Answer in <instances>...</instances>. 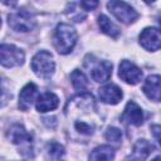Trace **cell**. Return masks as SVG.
Listing matches in <instances>:
<instances>
[{"mask_svg":"<svg viewBox=\"0 0 161 161\" xmlns=\"http://www.w3.org/2000/svg\"><path fill=\"white\" fill-rule=\"evenodd\" d=\"M65 116L72 121L74 131L80 136H92L96 131L97 116L96 103L89 93L80 92L68 101L65 106Z\"/></svg>","mask_w":161,"mask_h":161,"instance_id":"cell-1","label":"cell"},{"mask_svg":"<svg viewBox=\"0 0 161 161\" xmlns=\"http://www.w3.org/2000/svg\"><path fill=\"white\" fill-rule=\"evenodd\" d=\"M77 38V31L72 25L60 23L54 31V47L60 54H68L74 48Z\"/></svg>","mask_w":161,"mask_h":161,"instance_id":"cell-2","label":"cell"},{"mask_svg":"<svg viewBox=\"0 0 161 161\" xmlns=\"http://www.w3.org/2000/svg\"><path fill=\"white\" fill-rule=\"evenodd\" d=\"M8 24L15 31L28 33L36 26V18L30 10L21 8L8 15Z\"/></svg>","mask_w":161,"mask_h":161,"instance_id":"cell-3","label":"cell"},{"mask_svg":"<svg viewBox=\"0 0 161 161\" xmlns=\"http://www.w3.org/2000/svg\"><path fill=\"white\" fill-rule=\"evenodd\" d=\"M31 69L39 78L49 79L55 69V63L52 53L47 50H39L31 59Z\"/></svg>","mask_w":161,"mask_h":161,"instance_id":"cell-4","label":"cell"},{"mask_svg":"<svg viewBox=\"0 0 161 161\" xmlns=\"http://www.w3.org/2000/svg\"><path fill=\"white\" fill-rule=\"evenodd\" d=\"M107 9L116 19L125 24H131L138 18V13L123 0H109L107 3Z\"/></svg>","mask_w":161,"mask_h":161,"instance_id":"cell-5","label":"cell"},{"mask_svg":"<svg viewBox=\"0 0 161 161\" xmlns=\"http://www.w3.org/2000/svg\"><path fill=\"white\" fill-rule=\"evenodd\" d=\"M24 52L13 44H1L0 47V63L5 68L19 67L24 63Z\"/></svg>","mask_w":161,"mask_h":161,"instance_id":"cell-6","label":"cell"},{"mask_svg":"<svg viewBox=\"0 0 161 161\" xmlns=\"http://www.w3.org/2000/svg\"><path fill=\"white\" fill-rule=\"evenodd\" d=\"M86 67L89 68V73L93 80L98 83L107 82L112 74V64L108 60H86Z\"/></svg>","mask_w":161,"mask_h":161,"instance_id":"cell-7","label":"cell"},{"mask_svg":"<svg viewBox=\"0 0 161 161\" xmlns=\"http://www.w3.org/2000/svg\"><path fill=\"white\" fill-rule=\"evenodd\" d=\"M8 137L14 145H18V146L23 147L21 153H24L25 151H30L33 138H31V135L24 128V126L19 125V123L13 125L8 131Z\"/></svg>","mask_w":161,"mask_h":161,"instance_id":"cell-8","label":"cell"},{"mask_svg":"<svg viewBox=\"0 0 161 161\" xmlns=\"http://www.w3.org/2000/svg\"><path fill=\"white\" fill-rule=\"evenodd\" d=\"M118 75L122 80L133 86V84H137L142 79L143 74H142V70L136 64H133L132 62L127 59H123L118 67Z\"/></svg>","mask_w":161,"mask_h":161,"instance_id":"cell-9","label":"cell"},{"mask_svg":"<svg viewBox=\"0 0 161 161\" xmlns=\"http://www.w3.org/2000/svg\"><path fill=\"white\" fill-rule=\"evenodd\" d=\"M140 44L148 52H155L161 48V33L156 28H145L140 36Z\"/></svg>","mask_w":161,"mask_h":161,"instance_id":"cell-10","label":"cell"},{"mask_svg":"<svg viewBox=\"0 0 161 161\" xmlns=\"http://www.w3.org/2000/svg\"><path fill=\"white\" fill-rule=\"evenodd\" d=\"M143 93L151 101L160 102L161 101V75H148L142 87Z\"/></svg>","mask_w":161,"mask_h":161,"instance_id":"cell-11","label":"cell"},{"mask_svg":"<svg viewBox=\"0 0 161 161\" xmlns=\"http://www.w3.org/2000/svg\"><path fill=\"white\" fill-rule=\"evenodd\" d=\"M98 96H99V99L103 103L117 104L122 99L123 94H122V91L118 86H116L113 83H109V84H106V86H103L98 89Z\"/></svg>","mask_w":161,"mask_h":161,"instance_id":"cell-12","label":"cell"},{"mask_svg":"<svg viewBox=\"0 0 161 161\" xmlns=\"http://www.w3.org/2000/svg\"><path fill=\"white\" fill-rule=\"evenodd\" d=\"M122 119L130 125H133V126H141L142 122H143V112L141 109V107L133 102V101H130L126 107H125V111H123V114H122Z\"/></svg>","mask_w":161,"mask_h":161,"instance_id":"cell-13","label":"cell"},{"mask_svg":"<svg viewBox=\"0 0 161 161\" xmlns=\"http://www.w3.org/2000/svg\"><path fill=\"white\" fill-rule=\"evenodd\" d=\"M36 93H38V88L34 83H28L25 84L20 93H19V108L21 111H28L33 102L36 99Z\"/></svg>","mask_w":161,"mask_h":161,"instance_id":"cell-14","label":"cell"},{"mask_svg":"<svg viewBox=\"0 0 161 161\" xmlns=\"http://www.w3.org/2000/svg\"><path fill=\"white\" fill-rule=\"evenodd\" d=\"M58 104H59V98L52 92H44L40 96H38L35 99V108L38 112L42 113L55 109Z\"/></svg>","mask_w":161,"mask_h":161,"instance_id":"cell-15","label":"cell"},{"mask_svg":"<svg viewBox=\"0 0 161 161\" xmlns=\"http://www.w3.org/2000/svg\"><path fill=\"white\" fill-rule=\"evenodd\" d=\"M153 150H155V147L151 142H148L145 138L138 140L133 146V151H132V155L130 156V158H132V160H145L151 155V152Z\"/></svg>","mask_w":161,"mask_h":161,"instance_id":"cell-16","label":"cell"},{"mask_svg":"<svg viewBox=\"0 0 161 161\" xmlns=\"http://www.w3.org/2000/svg\"><path fill=\"white\" fill-rule=\"evenodd\" d=\"M98 25L101 28V30L109 35L111 38H117L119 35V29L106 16V15H99L98 16Z\"/></svg>","mask_w":161,"mask_h":161,"instance_id":"cell-17","label":"cell"},{"mask_svg":"<svg viewBox=\"0 0 161 161\" xmlns=\"http://www.w3.org/2000/svg\"><path fill=\"white\" fill-rule=\"evenodd\" d=\"M113 157H114V151L111 146L107 145L96 147L89 155V160H112Z\"/></svg>","mask_w":161,"mask_h":161,"instance_id":"cell-18","label":"cell"},{"mask_svg":"<svg viewBox=\"0 0 161 161\" xmlns=\"http://www.w3.org/2000/svg\"><path fill=\"white\" fill-rule=\"evenodd\" d=\"M70 82H72V86L74 87V89H77L79 92H84L87 89V87H88L87 77L79 69H74L70 73Z\"/></svg>","mask_w":161,"mask_h":161,"instance_id":"cell-19","label":"cell"},{"mask_svg":"<svg viewBox=\"0 0 161 161\" xmlns=\"http://www.w3.org/2000/svg\"><path fill=\"white\" fill-rule=\"evenodd\" d=\"M47 151H48L49 157L53 158V160L63 158V157H64V153H65L64 147H63L60 143H58V142H50V143H48Z\"/></svg>","mask_w":161,"mask_h":161,"instance_id":"cell-20","label":"cell"},{"mask_svg":"<svg viewBox=\"0 0 161 161\" xmlns=\"http://www.w3.org/2000/svg\"><path fill=\"white\" fill-rule=\"evenodd\" d=\"M104 137L107 141L109 142H113V143H119L121 140H122V132L119 128L117 127H108L106 133H104Z\"/></svg>","mask_w":161,"mask_h":161,"instance_id":"cell-21","label":"cell"},{"mask_svg":"<svg viewBox=\"0 0 161 161\" xmlns=\"http://www.w3.org/2000/svg\"><path fill=\"white\" fill-rule=\"evenodd\" d=\"M98 3H99V0H80V6L84 10L91 11L98 6Z\"/></svg>","mask_w":161,"mask_h":161,"instance_id":"cell-22","label":"cell"},{"mask_svg":"<svg viewBox=\"0 0 161 161\" xmlns=\"http://www.w3.org/2000/svg\"><path fill=\"white\" fill-rule=\"evenodd\" d=\"M151 132H152L153 137L158 141V143L161 145V125H152L151 126Z\"/></svg>","mask_w":161,"mask_h":161,"instance_id":"cell-23","label":"cell"},{"mask_svg":"<svg viewBox=\"0 0 161 161\" xmlns=\"http://www.w3.org/2000/svg\"><path fill=\"white\" fill-rule=\"evenodd\" d=\"M1 1L4 5H8V6H14L18 3V0H1Z\"/></svg>","mask_w":161,"mask_h":161,"instance_id":"cell-24","label":"cell"},{"mask_svg":"<svg viewBox=\"0 0 161 161\" xmlns=\"http://www.w3.org/2000/svg\"><path fill=\"white\" fill-rule=\"evenodd\" d=\"M157 21H158V25H160V29H161V14L158 15V18H157Z\"/></svg>","mask_w":161,"mask_h":161,"instance_id":"cell-25","label":"cell"},{"mask_svg":"<svg viewBox=\"0 0 161 161\" xmlns=\"http://www.w3.org/2000/svg\"><path fill=\"white\" fill-rule=\"evenodd\" d=\"M143 1H145L146 4H152V3L155 1V0H143Z\"/></svg>","mask_w":161,"mask_h":161,"instance_id":"cell-26","label":"cell"}]
</instances>
